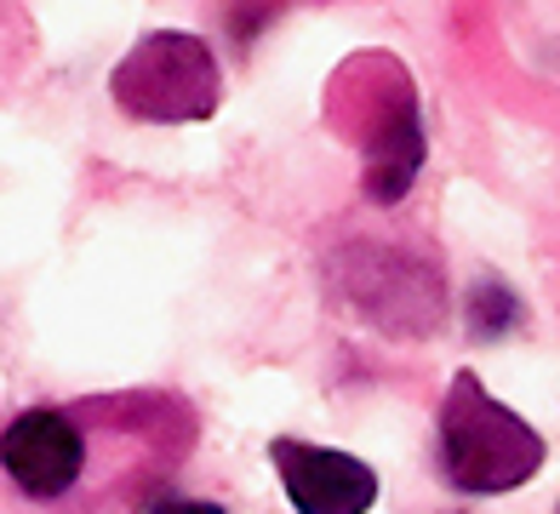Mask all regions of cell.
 <instances>
[{
  "instance_id": "1",
  "label": "cell",
  "mask_w": 560,
  "mask_h": 514,
  "mask_svg": "<svg viewBox=\"0 0 560 514\" xmlns=\"http://www.w3.org/2000/svg\"><path fill=\"white\" fill-rule=\"evenodd\" d=\"M441 463L457 492L487 498V492H509V486L538 475L544 441L532 423H521L503 400L480 389V377L464 372V377H452L446 406H441Z\"/></svg>"
},
{
  "instance_id": "2",
  "label": "cell",
  "mask_w": 560,
  "mask_h": 514,
  "mask_svg": "<svg viewBox=\"0 0 560 514\" xmlns=\"http://www.w3.org/2000/svg\"><path fill=\"white\" fill-rule=\"evenodd\" d=\"M115 97L143 120H195L218 103V63L189 35H149L115 69Z\"/></svg>"
},
{
  "instance_id": "3",
  "label": "cell",
  "mask_w": 560,
  "mask_h": 514,
  "mask_svg": "<svg viewBox=\"0 0 560 514\" xmlns=\"http://www.w3.org/2000/svg\"><path fill=\"white\" fill-rule=\"evenodd\" d=\"M275 469L298 514H366L377 498V475L361 457L310 446V441H275Z\"/></svg>"
},
{
  "instance_id": "4",
  "label": "cell",
  "mask_w": 560,
  "mask_h": 514,
  "mask_svg": "<svg viewBox=\"0 0 560 514\" xmlns=\"http://www.w3.org/2000/svg\"><path fill=\"white\" fill-rule=\"evenodd\" d=\"M86 463L81 429L63 411H23V418L0 434V469H7L30 498H63Z\"/></svg>"
},
{
  "instance_id": "5",
  "label": "cell",
  "mask_w": 560,
  "mask_h": 514,
  "mask_svg": "<svg viewBox=\"0 0 560 514\" xmlns=\"http://www.w3.org/2000/svg\"><path fill=\"white\" fill-rule=\"evenodd\" d=\"M149 514H223L218 503H195V498H166V503H155Z\"/></svg>"
}]
</instances>
